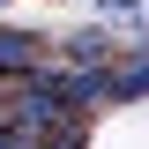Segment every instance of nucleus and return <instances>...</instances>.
I'll return each mask as SVG.
<instances>
[{
  "mask_svg": "<svg viewBox=\"0 0 149 149\" xmlns=\"http://www.w3.org/2000/svg\"><path fill=\"white\" fill-rule=\"evenodd\" d=\"M67 74H45V67H30V74H22V97H15V127L22 134H30V142H37V134H52L60 127V119H67Z\"/></svg>",
  "mask_w": 149,
  "mask_h": 149,
  "instance_id": "1",
  "label": "nucleus"
},
{
  "mask_svg": "<svg viewBox=\"0 0 149 149\" xmlns=\"http://www.w3.org/2000/svg\"><path fill=\"white\" fill-rule=\"evenodd\" d=\"M37 67V30H0V74H30Z\"/></svg>",
  "mask_w": 149,
  "mask_h": 149,
  "instance_id": "2",
  "label": "nucleus"
},
{
  "mask_svg": "<svg viewBox=\"0 0 149 149\" xmlns=\"http://www.w3.org/2000/svg\"><path fill=\"white\" fill-rule=\"evenodd\" d=\"M142 90H149V67H142V52H134L127 67L104 82V104H142Z\"/></svg>",
  "mask_w": 149,
  "mask_h": 149,
  "instance_id": "3",
  "label": "nucleus"
},
{
  "mask_svg": "<svg viewBox=\"0 0 149 149\" xmlns=\"http://www.w3.org/2000/svg\"><path fill=\"white\" fill-rule=\"evenodd\" d=\"M104 52H112V37H97V30L67 37V60H82V67H90V60H104Z\"/></svg>",
  "mask_w": 149,
  "mask_h": 149,
  "instance_id": "4",
  "label": "nucleus"
},
{
  "mask_svg": "<svg viewBox=\"0 0 149 149\" xmlns=\"http://www.w3.org/2000/svg\"><path fill=\"white\" fill-rule=\"evenodd\" d=\"M45 149H82V134H74V127H52V134H45Z\"/></svg>",
  "mask_w": 149,
  "mask_h": 149,
  "instance_id": "5",
  "label": "nucleus"
},
{
  "mask_svg": "<svg viewBox=\"0 0 149 149\" xmlns=\"http://www.w3.org/2000/svg\"><path fill=\"white\" fill-rule=\"evenodd\" d=\"M0 149H37V142H30L22 127H0Z\"/></svg>",
  "mask_w": 149,
  "mask_h": 149,
  "instance_id": "6",
  "label": "nucleus"
}]
</instances>
